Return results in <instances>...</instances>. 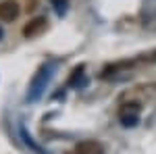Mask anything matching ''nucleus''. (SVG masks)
I'll list each match as a JSON object with an SVG mask.
<instances>
[{"mask_svg":"<svg viewBox=\"0 0 156 154\" xmlns=\"http://www.w3.org/2000/svg\"><path fill=\"white\" fill-rule=\"evenodd\" d=\"M19 4L15 2V0H4V2H0V21H15L17 17H19Z\"/></svg>","mask_w":156,"mask_h":154,"instance_id":"nucleus-1","label":"nucleus"},{"mask_svg":"<svg viewBox=\"0 0 156 154\" xmlns=\"http://www.w3.org/2000/svg\"><path fill=\"white\" fill-rule=\"evenodd\" d=\"M46 19L44 17H36V19H31L29 23L23 27V36L25 38H37V36H42L44 31H46Z\"/></svg>","mask_w":156,"mask_h":154,"instance_id":"nucleus-2","label":"nucleus"},{"mask_svg":"<svg viewBox=\"0 0 156 154\" xmlns=\"http://www.w3.org/2000/svg\"><path fill=\"white\" fill-rule=\"evenodd\" d=\"M137 119H140V104L137 102H131V104H125V106L121 108V121H123V125H135L137 123Z\"/></svg>","mask_w":156,"mask_h":154,"instance_id":"nucleus-3","label":"nucleus"},{"mask_svg":"<svg viewBox=\"0 0 156 154\" xmlns=\"http://www.w3.org/2000/svg\"><path fill=\"white\" fill-rule=\"evenodd\" d=\"M73 154H104V148L100 142H94V140H85V142H79L75 146Z\"/></svg>","mask_w":156,"mask_h":154,"instance_id":"nucleus-4","label":"nucleus"},{"mask_svg":"<svg viewBox=\"0 0 156 154\" xmlns=\"http://www.w3.org/2000/svg\"><path fill=\"white\" fill-rule=\"evenodd\" d=\"M52 4L56 6V11H65V4H67V0H52Z\"/></svg>","mask_w":156,"mask_h":154,"instance_id":"nucleus-5","label":"nucleus"}]
</instances>
